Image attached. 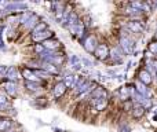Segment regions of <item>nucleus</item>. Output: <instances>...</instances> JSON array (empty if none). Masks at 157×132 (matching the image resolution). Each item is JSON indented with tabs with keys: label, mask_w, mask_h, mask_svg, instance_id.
I'll list each match as a JSON object with an SVG mask.
<instances>
[{
	"label": "nucleus",
	"mask_w": 157,
	"mask_h": 132,
	"mask_svg": "<svg viewBox=\"0 0 157 132\" xmlns=\"http://www.w3.org/2000/svg\"><path fill=\"white\" fill-rule=\"evenodd\" d=\"M81 63H83V65L86 66V67H88V69H91V67L94 66V65H92V62H91V61H90V59H87V58H81Z\"/></svg>",
	"instance_id": "26"
},
{
	"label": "nucleus",
	"mask_w": 157,
	"mask_h": 132,
	"mask_svg": "<svg viewBox=\"0 0 157 132\" xmlns=\"http://www.w3.org/2000/svg\"><path fill=\"white\" fill-rule=\"evenodd\" d=\"M25 87H26L29 91H37L39 89V84L37 83H32V81H26V83H25Z\"/></svg>",
	"instance_id": "25"
},
{
	"label": "nucleus",
	"mask_w": 157,
	"mask_h": 132,
	"mask_svg": "<svg viewBox=\"0 0 157 132\" xmlns=\"http://www.w3.org/2000/svg\"><path fill=\"white\" fill-rule=\"evenodd\" d=\"M51 36H52V32H50V30H44V32H41V33L33 35L32 39H33V41H46V40H48Z\"/></svg>",
	"instance_id": "5"
},
{
	"label": "nucleus",
	"mask_w": 157,
	"mask_h": 132,
	"mask_svg": "<svg viewBox=\"0 0 157 132\" xmlns=\"http://www.w3.org/2000/svg\"><path fill=\"white\" fill-rule=\"evenodd\" d=\"M4 88H6V92H7V94H10L11 96H14V95H15V92H17V87H15V84L14 83H7L4 85Z\"/></svg>",
	"instance_id": "20"
},
{
	"label": "nucleus",
	"mask_w": 157,
	"mask_h": 132,
	"mask_svg": "<svg viewBox=\"0 0 157 132\" xmlns=\"http://www.w3.org/2000/svg\"><path fill=\"white\" fill-rule=\"evenodd\" d=\"M6 103H7V98L4 96V94H0V106L3 107Z\"/></svg>",
	"instance_id": "30"
},
{
	"label": "nucleus",
	"mask_w": 157,
	"mask_h": 132,
	"mask_svg": "<svg viewBox=\"0 0 157 132\" xmlns=\"http://www.w3.org/2000/svg\"><path fill=\"white\" fill-rule=\"evenodd\" d=\"M32 15H33V14L30 13V11H28V13H24V14H22L21 17H19V22L25 25V24H26L28 21H29L30 18H32Z\"/></svg>",
	"instance_id": "24"
},
{
	"label": "nucleus",
	"mask_w": 157,
	"mask_h": 132,
	"mask_svg": "<svg viewBox=\"0 0 157 132\" xmlns=\"http://www.w3.org/2000/svg\"><path fill=\"white\" fill-rule=\"evenodd\" d=\"M43 47L46 50H48V51H54V50H57L59 47V43L57 40H46L43 41Z\"/></svg>",
	"instance_id": "11"
},
{
	"label": "nucleus",
	"mask_w": 157,
	"mask_h": 132,
	"mask_svg": "<svg viewBox=\"0 0 157 132\" xmlns=\"http://www.w3.org/2000/svg\"><path fill=\"white\" fill-rule=\"evenodd\" d=\"M156 36H157V35H156Z\"/></svg>",
	"instance_id": "35"
},
{
	"label": "nucleus",
	"mask_w": 157,
	"mask_h": 132,
	"mask_svg": "<svg viewBox=\"0 0 157 132\" xmlns=\"http://www.w3.org/2000/svg\"><path fill=\"white\" fill-rule=\"evenodd\" d=\"M41 70H44V72H47L48 74H58V67L55 65H52V63H48V62H44L43 65L40 66Z\"/></svg>",
	"instance_id": "9"
},
{
	"label": "nucleus",
	"mask_w": 157,
	"mask_h": 132,
	"mask_svg": "<svg viewBox=\"0 0 157 132\" xmlns=\"http://www.w3.org/2000/svg\"><path fill=\"white\" fill-rule=\"evenodd\" d=\"M94 55H95V58H98L99 61L106 59V58L109 57V48H108V46H106V44H98V47H97V50H95Z\"/></svg>",
	"instance_id": "2"
},
{
	"label": "nucleus",
	"mask_w": 157,
	"mask_h": 132,
	"mask_svg": "<svg viewBox=\"0 0 157 132\" xmlns=\"http://www.w3.org/2000/svg\"><path fill=\"white\" fill-rule=\"evenodd\" d=\"M139 81H141V83H144L145 85H147V84L152 83V76H150L146 70H142V72L139 73Z\"/></svg>",
	"instance_id": "15"
},
{
	"label": "nucleus",
	"mask_w": 157,
	"mask_h": 132,
	"mask_svg": "<svg viewBox=\"0 0 157 132\" xmlns=\"http://www.w3.org/2000/svg\"><path fill=\"white\" fill-rule=\"evenodd\" d=\"M97 39L94 37V36H88V37L84 40V48H86L87 52H90V54H92V52H95V50H97Z\"/></svg>",
	"instance_id": "3"
},
{
	"label": "nucleus",
	"mask_w": 157,
	"mask_h": 132,
	"mask_svg": "<svg viewBox=\"0 0 157 132\" xmlns=\"http://www.w3.org/2000/svg\"><path fill=\"white\" fill-rule=\"evenodd\" d=\"M91 19H90V17H86V26H91Z\"/></svg>",
	"instance_id": "33"
},
{
	"label": "nucleus",
	"mask_w": 157,
	"mask_h": 132,
	"mask_svg": "<svg viewBox=\"0 0 157 132\" xmlns=\"http://www.w3.org/2000/svg\"><path fill=\"white\" fill-rule=\"evenodd\" d=\"M46 28H47V25L44 24V22H40V24H37L35 26V29H33V35H37V33L44 32V30H46Z\"/></svg>",
	"instance_id": "22"
},
{
	"label": "nucleus",
	"mask_w": 157,
	"mask_h": 132,
	"mask_svg": "<svg viewBox=\"0 0 157 132\" xmlns=\"http://www.w3.org/2000/svg\"><path fill=\"white\" fill-rule=\"evenodd\" d=\"M22 76L26 78V81H32V83H36V81H39L37 76H36L33 72H30L29 69H24V70H22Z\"/></svg>",
	"instance_id": "12"
},
{
	"label": "nucleus",
	"mask_w": 157,
	"mask_h": 132,
	"mask_svg": "<svg viewBox=\"0 0 157 132\" xmlns=\"http://www.w3.org/2000/svg\"><path fill=\"white\" fill-rule=\"evenodd\" d=\"M37 21H39V17L33 14L32 18H30L26 24H25V28H26V29H35V26L37 25Z\"/></svg>",
	"instance_id": "19"
},
{
	"label": "nucleus",
	"mask_w": 157,
	"mask_h": 132,
	"mask_svg": "<svg viewBox=\"0 0 157 132\" xmlns=\"http://www.w3.org/2000/svg\"><path fill=\"white\" fill-rule=\"evenodd\" d=\"M65 91H66V85L62 83V81H61V83H57V84H55L54 89H52V92H54V96H55V98L62 96V95L65 94Z\"/></svg>",
	"instance_id": "7"
},
{
	"label": "nucleus",
	"mask_w": 157,
	"mask_h": 132,
	"mask_svg": "<svg viewBox=\"0 0 157 132\" xmlns=\"http://www.w3.org/2000/svg\"><path fill=\"white\" fill-rule=\"evenodd\" d=\"M84 28H86V25L83 24V22H78L77 25H75V26H71V28H68L69 30H71L73 35H76V36H83V33H84Z\"/></svg>",
	"instance_id": "8"
},
{
	"label": "nucleus",
	"mask_w": 157,
	"mask_h": 132,
	"mask_svg": "<svg viewBox=\"0 0 157 132\" xmlns=\"http://www.w3.org/2000/svg\"><path fill=\"white\" fill-rule=\"evenodd\" d=\"M149 52H155V54H157V41H152V43H150Z\"/></svg>",
	"instance_id": "27"
},
{
	"label": "nucleus",
	"mask_w": 157,
	"mask_h": 132,
	"mask_svg": "<svg viewBox=\"0 0 157 132\" xmlns=\"http://www.w3.org/2000/svg\"><path fill=\"white\" fill-rule=\"evenodd\" d=\"M75 81H76V76L68 74L65 77V81H63V84L66 85V88H68V87H75Z\"/></svg>",
	"instance_id": "21"
},
{
	"label": "nucleus",
	"mask_w": 157,
	"mask_h": 132,
	"mask_svg": "<svg viewBox=\"0 0 157 132\" xmlns=\"http://www.w3.org/2000/svg\"><path fill=\"white\" fill-rule=\"evenodd\" d=\"M120 46H121V50H123L124 54L132 55V52H134V41L131 40L128 36H121V37H120Z\"/></svg>",
	"instance_id": "1"
},
{
	"label": "nucleus",
	"mask_w": 157,
	"mask_h": 132,
	"mask_svg": "<svg viewBox=\"0 0 157 132\" xmlns=\"http://www.w3.org/2000/svg\"><path fill=\"white\" fill-rule=\"evenodd\" d=\"M35 74H36V76H40V77H44V78H46V77H50V74H48L47 72H44V70H36Z\"/></svg>",
	"instance_id": "28"
},
{
	"label": "nucleus",
	"mask_w": 157,
	"mask_h": 132,
	"mask_svg": "<svg viewBox=\"0 0 157 132\" xmlns=\"http://www.w3.org/2000/svg\"><path fill=\"white\" fill-rule=\"evenodd\" d=\"M7 70H8L7 66H0V74H7Z\"/></svg>",
	"instance_id": "32"
},
{
	"label": "nucleus",
	"mask_w": 157,
	"mask_h": 132,
	"mask_svg": "<svg viewBox=\"0 0 157 132\" xmlns=\"http://www.w3.org/2000/svg\"><path fill=\"white\" fill-rule=\"evenodd\" d=\"M152 111H153V113H157V106H153V107H152Z\"/></svg>",
	"instance_id": "34"
},
{
	"label": "nucleus",
	"mask_w": 157,
	"mask_h": 132,
	"mask_svg": "<svg viewBox=\"0 0 157 132\" xmlns=\"http://www.w3.org/2000/svg\"><path fill=\"white\" fill-rule=\"evenodd\" d=\"M112 57V59L114 61V62H117V63H120L123 61V52L120 51V48L119 47H116V48H113L112 50V52L109 54Z\"/></svg>",
	"instance_id": "10"
},
{
	"label": "nucleus",
	"mask_w": 157,
	"mask_h": 132,
	"mask_svg": "<svg viewBox=\"0 0 157 132\" xmlns=\"http://www.w3.org/2000/svg\"><path fill=\"white\" fill-rule=\"evenodd\" d=\"M135 87H136V92H138V94L144 95V96L149 95V88H147V85H145L144 83L138 81V83H135Z\"/></svg>",
	"instance_id": "14"
},
{
	"label": "nucleus",
	"mask_w": 157,
	"mask_h": 132,
	"mask_svg": "<svg viewBox=\"0 0 157 132\" xmlns=\"http://www.w3.org/2000/svg\"><path fill=\"white\" fill-rule=\"evenodd\" d=\"M132 113H134V117H136V119H139V117L144 116L145 113V107L142 105H139V103H136V105L132 106Z\"/></svg>",
	"instance_id": "16"
},
{
	"label": "nucleus",
	"mask_w": 157,
	"mask_h": 132,
	"mask_svg": "<svg viewBox=\"0 0 157 132\" xmlns=\"http://www.w3.org/2000/svg\"><path fill=\"white\" fill-rule=\"evenodd\" d=\"M10 125H11L10 120H7V119L0 120V132H4L7 128H10Z\"/></svg>",
	"instance_id": "23"
},
{
	"label": "nucleus",
	"mask_w": 157,
	"mask_h": 132,
	"mask_svg": "<svg viewBox=\"0 0 157 132\" xmlns=\"http://www.w3.org/2000/svg\"><path fill=\"white\" fill-rule=\"evenodd\" d=\"M108 94H106V89L102 88V87H95L91 92V98L92 99H98V98H106Z\"/></svg>",
	"instance_id": "6"
},
{
	"label": "nucleus",
	"mask_w": 157,
	"mask_h": 132,
	"mask_svg": "<svg viewBox=\"0 0 157 132\" xmlns=\"http://www.w3.org/2000/svg\"><path fill=\"white\" fill-rule=\"evenodd\" d=\"M94 106L97 110H103V109L106 107V98H98V99H94Z\"/></svg>",
	"instance_id": "17"
},
{
	"label": "nucleus",
	"mask_w": 157,
	"mask_h": 132,
	"mask_svg": "<svg viewBox=\"0 0 157 132\" xmlns=\"http://www.w3.org/2000/svg\"><path fill=\"white\" fill-rule=\"evenodd\" d=\"M8 6H10V3H8V2H0V10L6 11Z\"/></svg>",
	"instance_id": "31"
},
{
	"label": "nucleus",
	"mask_w": 157,
	"mask_h": 132,
	"mask_svg": "<svg viewBox=\"0 0 157 132\" xmlns=\"http://www.w3.org/2000/svg\"><path fill=\"white\" fill-rule=\"evenodd\" d=\"M6 76H7V78L11 81V83H14V81L19 77V76H18V70H17V67H14V66L8 67L7 74H6Z\"/></svg>",
	"instance_id": "13"
},
{
	"label": "nucleus",
	"mask_w": 157,
	"mask_h": 132,
	"mask_svg": "<svg viewBox=\"0 0 157 132\" xmlns=\"http://www.w3.org/2000/svg\"><path fill=\"white\" fill-rule=\"evenodd\" d=\"M35 51H36V52H39V54H43V52L46 51V48L43 47V44H37V46L35 47Z\"/></svg>",
	"instance_id": "29"
},
{
	"label": "nucleus",
	"mask_w": 157,
	"mask_h": 132,
	"mask_svg": "<svg viewBox=\"0 0 157 132\" xmlns=\"http://www.w3.org/2000/svg\"><path fill=\"white\" fill-rule=\"evenodd\" d=\"M69 61H71V65L73 67L75 70H78L81 67V59L76 55H71V58H69Z\"/></svg>",
	"instance_id": "18"
},
{
	"label": "nucleus",
	"mask_w": 157,
	"mask_h": 132,
	"mask_svg": "<svg viewBox=\"0 0 157 132\" xmlns=\"http://www.w3.org/2000/svg\"><path fill=\"white\" fill-rule=\"evenodd\" d=\"M127 28L132 33H142L144 29H145V26L142 25V22H139V21H130L127 24Z\"/></svg>",
	"instance_id": "4"
}]
</instances>
